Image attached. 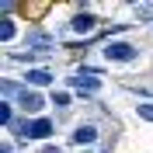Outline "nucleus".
<instances>
[{"instance_id":"obj_1","label":"nucleus","mask_w":153,"mask_h":153,"mask_svg":"<svg viewBox=\"0 0 153 153\" xmlns=\"http://www.w3.org/2000/svg\"><path fill=\"white\" fill-rule=\"evenodd\" d=\"M10 132H21L25 139H49V136L56 132V122H49V118H31V122H14V125H10Z\"/></svg>"},{"instance_id":"obj_2","label":"nucleus","mask_w":153,"mask_h":153,"mask_svg":"<svg viewBox=\"0 0 153 153\" xmlns=\"http://www.w3.org/2000/svg\"><path fill=\"white\" fill-rule=\"evenodd\" d=\"M101 52H105L108 63H136V59H139V49H136L132 42H108Z\"/></svg>"},{"instance_id":"obj_3","label":"nucleus","mask_w":153,"mask_h":153,"mask_svg":"<svg viewBox=\"0 0 153 153\" xmlns=\"http://www.w3.org/2000/svg\"><path fill=\"white\" fill-rule=\"evenodd\" d=\"M18 105H21V111H31V115H35V111H42V105H45V97L25 87V91L18 94Z\"/></svg>"},{"instance_id":"obj_4","label":"nucleus","mask_w":153,"mask_h":153,"mask_svg":"<svg viewBox=\"0 0 153 153\" xmlns=\"http://www.w3.org/2000/svg\"><path fill=\"white\" fill-rule=\"evenodd\" d=\"M70 84H73L76 91H84V94H97V91H101V80H97V76H84V73H76Z\"/></svg>"},{"instance_id":"obj_5","label":"nucleus","mask_w":153,"mask_h":153,"mask_svg":"<svg viewBox=\"0 0 153 153\" xmlns=\"http://www.w3.org/2000/svg\"><path fill=\"white\" fill-rule=\"evenodd\" d=\"M97 139V125H76L73 129V143L76 146H91Z\"/></svg>"},{"instance_id":"obj_6","label":"nucleus","mask_w":153,"mask_h":153,"mask_svg":"<svg viewBox=\"0 0 153 153\" xmlns=\"http://www.w3.org/2000/svg\"><path fill=\"white\" fill-rule=\"evenodd\" d=\"M25 84H31V87H49V84H52V73H49V70H28V73H25Z\"/></svg>"},{"instance_id":"obj_7","label":"nucleus","mask_w":153,"mask_h":153,"mask_svg":"<svg viewBox=\"0 0 153 153\" xmlns=\"http://www.w3.org/2000/svg\"><path fill=\"white\" fill-rule=\"evenodd\" d=\"M94 25H97V18H94V14H76V18L70 21V28H73V31H91Z\"/></svg>"},{"instance_id":"obj_8","label":"nucleus","mask_w":153,"mask_h":153,"mask_svg":"<svg viewBox=\"0 0 153 153\" xmlns=\"http://www.w3.org/2000/svg\"><path fill=\"white\" fill-rule=\"evenodd\" d=\"M0 125H14V105H10V101H0Z\"/></svg>"},{"instance_id":"obj_9","label":"nucleus","mask_w":153,"mask_h":153,"mask_svg":"<svg viewBox=\"0 0 153 153\" xmlns=\"http://www.w3.org/2000/svg\"><path fill=\"white\" fill-rule=\"evenodd\" d=\"M14 31H18V28H14V21L4 18V25H0V42H14Z\"/></svg>"},{"instance_id":"obj_10","label":"nucleus","mask_w":153,"mask_h":153,"mask_svg":"<svg viewBox=\"0 0 153 153\" xmlns=\"http://www.w3.org/2000/svg\"><path fill=\"white\" fill-rule=\"evenodd\" d=\"M70 101H73V94H66V91H56V94H52V105L56 108H66Z\"/></svg>"},{"instance_id":"obj_11","label":"nucleus","mask_w":153,"mask_h":153,"mask_svg":"<svg viewBox=\"0 0 153 153\" xmlns=\"http://www.w3.org/2000/svg\"><path fill=\"white\" fill-rule=\"evenodd\" d=\"M136 111H139V118H143V122H153V105H139Z\"/></svg>"},{"instance_id":"obj_12","label":"nucleus","mask_w":153,"mask_h":153,"mask_svg":"<svg viewBox=\"0 0 153 153\" xmlns=\"http://www.w3.org/2000/svg\"><path fill=\"white\" fill-rule=\"evenodd\" d=\"M136 14H139V18H143V21H153V4H146V7H139V10H136Z\"/></svg>"},{"instance_id":"obj_13","label":"nucleus","mask_w":153,"mask_h":153,"mask_svg":"<svg viewBox=\"0 0 153 153\" xmlns=\"http://www.w3.org/2000/svg\"><path fill=\"white\" fill-rule=\"evenodd\" d=\"M38 153H59V150H56V146H42Z\"/></svg>"},{"instance_id":"obj_14","label":"nucleus","mask_w":153,"mask_h":153,"mask_svg":"<svg viewBox=\"0 0 153 153\" xmlns=\"http://www.w3.org/2000/svg\"><path fill=\"white\" fill-rule=\"evenodd\" d=\"M0 153H14V146H0Z\"/></svg>"},{"instance_id":"obj_15","label":"nucleus","mask_w":153,"mask_h":153,"mask_svg":"<svg viewBox=\"0 0 153 153\" xmlns=\"http://www.w3.org/2000/svg\"><path fill=\"white\" fill-rule=\"evenodd\" d=\"M84 153H108V150H84Z\"/></svg>"}]
</instances>
